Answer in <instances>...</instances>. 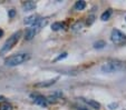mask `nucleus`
<instances>
[{"label": "nucleus", "mask_w": 126, "mask_h": 110, "mask_svg": "<svg viewBox=\"0 0 126 110\" xmlns=\"http://www.w3.org/2000/svg\"><path fill=\"white\" fill-rule=\"evenodd\" d=\"M22 8L25 11H30L36 8V2L35 1H25L22 2Z\"/></svg>", "instance_id": "7"}, {"label": "nucleus", "mask_w": 126, "mask_h": 110, "mask_svg": "<svg viewBox=\"0 0 126 110\" xmlns=\"http://www.w3.org/2000/svg\"><path fill=\"white\" fill-rule=\"evenodd\" d=\"M125 19H126V18H125Z\"/></svg>", "instance_id": "22"}, {"label": "nucleus", "mask_w": 126, "mask_h": 110, "mask_svg": "<svg viewBox=\"0 0 126 110\" xmlns=\"http://www.w3.org/2000/svg\"><path fill=\"white\" fill-rule=\"evenodd\" d=\"M81 27H83V24L81 22H76V24L73 26V30L74 31H77V30H80Z\"/></svg>", "instance_id": "15"}, {"label": "nucleus", "mask_w": 126, "mask_h": 110, "mask_svg": "<svg viewBox=\"0 0 126 110\" xmlns=\"http://www.w3.org/2000/svg\"><path fill=\"white\" fill-rule=\"evenodd\" d=\"M14 16H15V10H10V11H9V17L12 18Z\"/></svg>", "instance_id": "19"}, {"label": "nucleus", "mask_w": 126, "mask_h": 110, "mask_svg": "<svg viewBox=\"0 0 126 110\" xmlns=\"http://www.w3.org/2000/svg\"><path fill=\"white\" fill-rule=\"evenodd\" d=\"M110 39L114 43H122L126 40V35L118 29H113L110 34Z\"/></svg>", "instance_id": "4"}, {"label": "nucleus", "mask_w": 126, "mask_h": 110, "mask_svg": "<svg viewBox=\"0 0 126 110\" xmlns=\"http://www.w3.org/2000/svg\"><path fill=\"white\" fill-rule=\"evenodd\" d=\"M30 97L32 98L33 102L37 105L41 106V107H47L48 106V99H46L44 96L39 95V93H31Z\"/></svg>", "instance_id": "5"}, {"label": "nucleus", "mask_w": 126, "mask_h": 110, "mask_svg": "<svg viewBox=\"0 0 126 110\" xmlns=\"http://www.w3.org/2000/svg\"><path fill=\"white\" fill-rule=\"evenodd\" d=\"M0 110H12V106L9 102L3 101V102L0 103Z\"/></svg>", "instance_id": "13"}, {"label": "nucleus", "mask_w": 126, "mask_h": 110, "mask_svg": "<svg viewBox=\"0 0 126 110\" xmlns=\"http://www.w3.org/2000/svg\"><path fill=\"white\" fill-rule=\"evenodd\" d=\"M105 46H106V43H105V41H104V40L96 41V42L94 43V47H95L96 49H102V48H104Z\"/></svg>", "instance_id": "14"}, {"label": "nucleus", "mask_w": 126, "mask_h": 110, "mask_svg": "<svg viewBox=\"0 0 126 110\" xmlns=\"http://www.w3.org/2000/svg\"><path fill=\"white\" fill-rule=\"evenodd\" d=\"M21 34H22L21 31H17L14 35H11V36L8 38V40L3 43L2 48L0 49V55H3V53L8 52L9 50H11V49L14 48V46L19 41L20 37H21Z\"/></svg>", "instance_id": "3"}, {"label": "nucleus", "mask_w": 126, "mask_h": 110, "mask_svg": "<svg viewBox=\"0 0 126 110\" xmlns=\"http://www.w3.org/2000/svg\"><path fill=\"white\" fill-rule=\"evenodd\" d=\"M94 20H95V17H94V16H91V17L88 18V19H87V24H88V26L93 24Z\"/></svg>", "instance_id": "16"}, {"label": "nucleus", "mask_w": 126, "mask_h": 110, "mask_svg": "<svg viewBox=\"0 0 126 110\" xmlns=\"http://www.w3.org/2000/svg\"><path fill=\"white\" fill-rule=\"evenodd\" d=\"M86 7V2L84 0H79V1H76L75 3V9L76 10H84Z\"/></svg>", "instance_id": "11"}, {"label": "nucleus", "mask_w": 126, "mask_h": 110, "mask_svg": "<svg viewBox=\"0 0 126 110\" xmlns=\"http://www.w3.org/2000/svg\"><path fill=\"white\" fill-rule=\"evenodd\" d=\"M2 35H3V31L2 29H0V37H2Z\"/></svg>", "instance_id": "21"}, {"label": "nucleus", "mask_w": 126, "mask_h": 110, "mask_svg": "<svg viewBox=\"0 0 126 110\" xmlns=\"http://www.w3.org/2000/svg\"><path fill=\"white\" fill-rule=\"evenodd\" d=\"M40 20V18H39V16H37V14H32V16H29V17H27L26 19H25V24H29V26H35L37 22Z\"/></svg>", "instance_id": "6"}, {"label": "nucleus", "mask_w": 126, "mask_h": 110, "mask_svg": "<svg viewBox=\"0 0 126 110\" xmlns=\"http://www.w3.org/2000/svg\"><path fill=\"white\" fill-rule=\"evenodd\" d=\"M77 110H88L87 108H84V107H77Z\"/></svg>", "instance_id": "20"}, {"label": "nucleus", "mask_w": 126, "mask_h": 110, "mask_svg": "<svg viewBox=\"0 0 126 110\" xmlns=\"http://www.w3.org/2000/svg\"><path fill=\"white\" fill-rule=\"evenodd\" d=\"M108 107H110V109L114 110V109H116V108L118 107V105H117V103H110V105L108 106Z\"/></svg>", "instance_id": "18"}, {"label": "nucleus", "mask_w": 126, "mask_h": 110, "mask_svg": "<svg viewBox=\"0 0 126 110\" xmlns=\"http://www.w3.org/2000/svg\"><path fill=\"white\" fill-rule=\"evenodd\" d=\"M110 16H112V10L108 9V10H106L105 12H103V13H102L100 19H102L103 21H106V20H108L110 18Z\"/></svg>", "instance_id": "12"}, {"label": "nucleus", "mask_w": 126, "mask_h": 110, "mask_svg": "<svg viewBox=\"0 0 126 110\" xmlns=\"http://www.w3.org/2000/svg\"><path fill=\"white\" fill-rule=\"evenodd\" d=\"M67 57V52H63L62 55L59 56L58 58H56V61H58V60H62V59H64V58H66Z\"/></svg>", "instance_id": "17"}, {"label": "nucleus", "mask_w": 126, "mask_h": 110, "mask_svg": "<svg viewBox=\"0 0 126 110\" xmlns=\"http://www.w3.org/2000/svg\"><path fill=\"white\" fill-rule=\"evenodd\" d=\"M58 77H56V78H54V79H50V80H46V81H43V82H39V84H36L35 86L36 87H49L51 86V85H54L56 81H57Z\"/></svg>", "instance_id": "8"}, {"label": "nucleus", "mask_w": 126, "mask_h": 110, "mask_svg": "<svg viewBox=\"0 0 126 110\" xmlns=\"http://www.w3.org/2000/svg\"><path fill=\"white\" fill-rule=\"evenodd\" d=\"M29 58H30V56L28 53H24V52L12 55L5 60V65L8 66V67H16V66H19L21 63H24V62L28 61Z\"/></svg>", "instance_id": "2"}, {"label": "nucleus", "mask_w": 126, "mask_h": 110, "mask_svg": "<svg viewBox=\"0 0 126 110\" xmlns=\"http://www.w3.org/2000/svg\"><path fill=\"white\" fill-rule=\"evenodd\" d=\"M51 29L54 31H57V30H60V29H65V22H54L51 24Z\"/></svg>", "instance_id": "10"}, {"label": "nucleus", "mask_w": 126, "mask_h": 110, "mask_svg": "<svg viewBox=\"0 0 126 110\" xmlns=\"http://www.w3.org/2000/svg\"><path fill=\"white\" fill-rule=\"evenodd\" d=\"M81 100L84 101L85 103H87L88 106H91L92 108H94V109H100V103L99 102H97V101H95V100H87V99H85V98H81Z\"/></svg>", "instance_id": "9"}, {"label": "nucleus", "mask_w": 126, "mask_h": 110, "mask_svg": "<svg viewBox=\"0 0 126 110\" xmlns=\"http://www.w3.org/2000/svg\"><path fill=\"white\" fill-rule=\"evenodd\" d=\"M125 69H126V62L117 59L108 60L100 67V70L104 73H115V72L123 71Z\"/></svg>", "instance_id": "1"}]
</instances>
